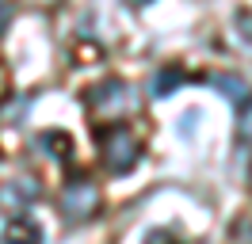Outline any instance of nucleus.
Listing matches in <instances>:
<instances>
[{
    "label": "nucleus",
    "instance_id": "f257e3e1",
    "mask_svg": "<svg viewBox=\"0 0 252 244\" xmlns=\"http://www.w3.org/2000/svg\"><path fill=\"white\" fill-rule=\"evenodd\" d=\"M95 145H99V156H103V168L123 176L138 164L142 156V137L134 134L126 122H111V126H95Z\"/></svg>",
    "mask_w": 252,
    "mask_h": 244
},
{
    "label": "nucleus",
    "instance_id": "f03ea898",
    "mask_svg": "<svg viewBox=\"0 0 252 244\" xmlns=\"http://www.w3.org/2000/svg\"><path fill=\"white\" fill-rule=\"evenodd\" d=\"M88 103H92L95 119H103V126L126 119V115H134V111L142 107V103H138L134 84H130V80H119V76H111V80H103V84H95V88L88 92Z\"/></svg>",
    "mask_w": 252,
    "mask_h": 244
},
{
    "label": "nucleus",
    "instance_id": "7ed1b4c3",
    "mask_svg": "<svg viewBox=\"0 0 252 244\" xmlns=\"http://www.w3.org/2000/svg\"><path fill=\"white\" fill-rule=\"evenodd\" d=\"M99 210V187L88 176H77L62 187V214L69 221H88Z\"/></svg>",
    "mask_w": 252,
    "mask_h": 244
},
{
    "label": "nucleus",
    "instance_id": "20e7f679",
    "mask_svg": "<svg viewBox=\"0 0 252 244\" xmlns=\"http://www.w3.org/2000/svg\"><path fill=\"white\" fill-rule=\"evenodd\" d=\"M38 195H42V187H38L34 176H16V180H8L4 187H0V206L19 217L31 202H38Z\"/></svg>",
    "mask_w": 252,
    "mask_h": 244
},
{
    "label": "nucleus",
    "instance_id": "39448f33",
    "mask_svg": "<svg viewBox=\"0 0 252 244\" xmlns=\"http://www.w3.org/2000/svg\"><path fill=\"white\" fill-rule=\"evenodd\" d=\"M210 84H214L218 95H225L233 107L252 103V88H249V80H245V76H237V73H214V76H210Z\"/></svg>",
    "mask_w": 252,
    "mask_h": 244
},
{
    "label": "nucleus",
    "instance_id": "423d86ee",
    "mask_svg": "<svg viewBox=\"0 0 252 244\" xmlns=\"http://www.w3.org/2000/svg\"><path fill=\"white\" fill-rule=\"evenodd\" d=\"M4 244H42V225L27 217V214H19V217H8V225H4Z\"/></svg>",
    "mask_w": 252,
    "mask_h": 244
},
{
    "label": "nucleus",
    "instance_id": "0eeeda50",
    "mask_svg": "<svg viewBox=\"0 0 252 244\" xmlns=\"http://www.w3.org/2000/svg\"><path fill=\"white\" fill-rule=\"evenodd\" d=\"M184 80H188V73H184L180 65H164V69H160V73L153 76V80H149V92H153V95H160V99H164V95H172V92L180 88Z\"/></svg>",
    "mask_w": 252,
    "mask_h": 244
},
{
    "label": "nucleus",
    "instance_id": "6e6552de",
    "mask_svg": "<svg viewBox=\"0 0 252 244\" xmlns=\"http://www.w3.org/2000/svg\"><path fill=\"white\" fill-rule=\"evenodd\" d=\"M38 145H42V149H46L54 160H69V156H73V141H69L65 134H58V130L42 134V137H38Z\"/></svg>",
    "mask_w": 252,
    "mask_h": 244
},
{
    "label": "nucleus",
    "instance_id": "1a4fd4ad",
    "mask_svg": "<svg viewBox=\"0 0 252 244\" xmlns=\"http://www.w3.org/2000/svg\"><path fill=\"white\" fill-rule=\"evenodd\" d=\"M237 27H241V30H252V15H245V12H241V15H237ZM241 42H245V46L252 50V34H245Z\"/></svg>",
    "mask_w": 252,
    "mask_h": 244
},
{
    "label": "nucleus",
    "instance_id": "9d476101",
    "mask_svg": "<svg viewBox=\"0 0 252 244\" xmlns=\"http://www.w3.org/2000/svg\"><path fill=\"white\" fill-rule=\"evenodd\" d=\"M8 88H12V73L4 69V61H0V99L8 95Z\"/></svg>",
    "mask_w": 252,
    "mask_h": 244
},
{
    "label": "nucleus",
    "instance_id": "9b49d317",
    "mask_svg": "<svg viewBox=\"0 0 252 244\" xmlns=\"http://www.w3.org/2000/svg\"><path fill=\"white\" fill-rule=\"evenodd\" d=\"M8 23H12V4H0V34H4Z\"/></svg>",
    "mask_w": 252,
    "mask_h": 244
},
{
    "label": "nucleus",
    "instance_id": "f8f14e48",
    "mask_svg": "<svg viewBox=\"0 0 252 244\" xmlns=\"http://www.w3.org/2000/svg\"><path fill=\"white\" fill-rule=\"evenodd\" d=\"M249 183H252V168H249Z\"/></svg>",
    "mask_w": 252,
    "mask_h": 244
}]
</instances>
